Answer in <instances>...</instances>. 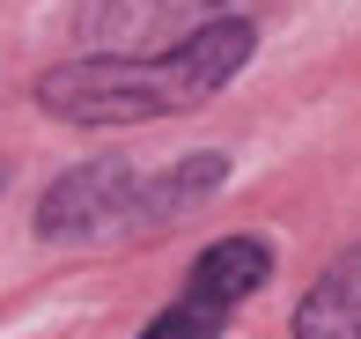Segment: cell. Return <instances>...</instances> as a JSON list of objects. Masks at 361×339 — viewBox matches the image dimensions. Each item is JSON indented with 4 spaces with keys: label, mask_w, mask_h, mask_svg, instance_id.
I'll return each mask as SVG.
<instances>
[{
    "label": "cell",
    "mask_w": 361,
    "mask_h": 339,
    "mask_svg": "<svg viewBox=\"0 0 361 339\" xmlns=\"http://www.w3.org/2000/svg\"><path fill=\"white\" fill-rule=\"evenodd\" d=\"M295 339H361V251H347L295 302Z\"/></svg>",
    "instance_id": "obj_4"
},
{
    "label": "cell",
    "mask_w": 361,
    "mask_h": 339,
    "mask_svg": "<svg viewBox=\"0 0 361 339\" xmlns=\"http://www.w3.org/2000/svg\"><path fill=\"white\" fill-rule=\"evenodd\" d=\"M228 177V163L221 155H185L177 170H162V177H147L140 185V207H133V229H155V221H177L192 199H207Z\"/></svg>",
    "instance_id": "obj_5"
},
{
    "label": "cell",
    "mask_w": 361,
    "mask_h": 339,
    "mask_svg": "<svg viewBox=\"0 0 361 339\" xmlns=\"http://www.w3.org/2000/svg\"><path fill=\"white\" fill-rule=\"evenodd\" d=\"M133 207H140V177L126 163H81V170H67L44 192V221L37 229L52 236V244H74V236H104L111 214H126V229H133Z\"/></svg>",
    "instance_id": "obj_2"
},
{
    "label": "cell",
    "mask_w": 361,
    "mask_h": 339,
    "mask_svg": "<svg viewBox=\"0 0 361 339\" xmlns=\"http://www.w3.org/2000/svg\"><path fill=\"white\" fill-rule=\"evenodd\" d=\"M266 273H273V251L258 244V236H221V244H207L192 258V288L185 295L214 302V310H236L251 288H266Z\"/></svg>",
    "instance_id": "obj_3"
},
{
    "label": "cell",
    "mask_w": 361,
    "mask_h": 339,
    "mask_svg": "<svg viewBox=\"0 0 361 339\" xmlns=\"http://www.w3.org/2000/svg\"><path fill=\"white\" fill-rule=\"evenodd\" d=\"M258 30L243 15L200 23L192 37H177L155 59H67L37 82V104L67 125H140V118H170V111L207 104L228 74L251 59Z\"/></svg>",
    "instance_id": "obj_1"
},
{
    "label": "cell",
    "mask_w": 361,
    "mask_h": 339,
    "mask_svg": "<svg viewBox=\"0 0 361 339\" xmlns=\"http://www.w3.org/2000/svg\"><path fill=\"white\" fill-rule=\"evenodd\" d=\"M214 332H221V310H214V302H200V295H185V302H170L140 339H214Z\"/></svg>",
    "instance_id": "obj_6"
}]
</instances>
